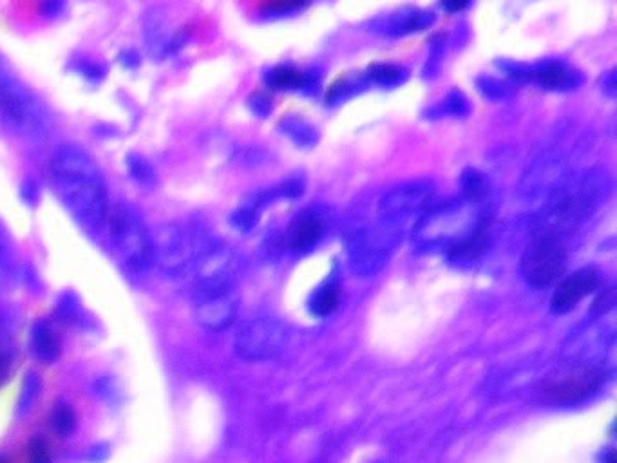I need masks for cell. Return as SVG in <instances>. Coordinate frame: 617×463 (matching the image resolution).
Wrapping results in <instances>:
<instances>
[{"label":"cell","mask_w":617,"mask_h":463,"mask_svg":"<svg viewBox=\"0 0 617 463\" xmlns=\"http://www.w3.org/2000/svg\"><path fill=\"white\" fill-rule=\"evenodd\" d=\"M143 38L149 53L154 58H166L178 53L189 40V33L185 29L171 31L166 17L159 8L149 10L143 17Z\"/></svg>","instance_id":"cell-11"},{"label":"cell","mask_w":617,"mask_h":463,"mask_svg":"<svg viewBox=\"0 0 617 463\" xmlns=\"http://www.w3.org/2000/svg\"><path fill=\"white\" fill-rule=\"evenodd\" d=\"M51 183L73 219L87 232H98L109 214V198L96 163L77 145L56 149L49 165Z\"/></svg>","instance_id":"cell-1"},{"label":"cell","mask_w":617,"mask_h":463,"mask_svg":"<svg viewBox=\"0 0 617 463\" xmlns=\"http://www.w3.org/2000/svg\"><path fill=\"white\" fill-rule=\"evenodd\" d=\"M127 170L129 176L138 182L140 185L150 187L156 183V170L154 167L140 154H129L127 156Z\"/></svg>","instance_id":"cell-23"},{"label":"cell","mask_w":617,"mask_h":463,"mask_svg":"<svg viewBox=\"0 0 617 463\" xmlns=\"http://www.w3.org/2000/svg\"><path fill=\"white\" fill-rule=\"evenodd\" d=\"M434 22V15L426 10H415V8H404L401 12L391 13L387 19L378 20V29H382L384 35L399 38L411 33H418L427 29Z\"/></svg>","instance_id":"cell-16"},{"label":"cell","mask_w":617,"mask_h":463,"mask_svg":"<svg viewBox=\"0 0 617 463\" xmlns=\"http://www.w3.org/2000/svg\"><path fill=\"white\" fill-rule=\"evenodd\" d=\"M324 221L313 210H304L290 223L287 232V241L290 250L294 252H308L312 250L319 240L322 238Z\"/></svg>","instance_id":"cell-14"},{"label":"cell","mask_w":617,"mask_h":463,"mask_svg":"<svg viewBox=\"0 0 617 463\" xmlns=\"http://www.w3.org/2000/svg\"><path fill=\"white\" fill-rule=\"evenodd\" d=\"M120 62H122L127 69H134V68H138V64H140V56H138L136 51H126V53L120 54Z\"/></svg>","instance_id":"cell-36"},{"label":"cell","mask_w":617,"mask_h":463,"mask_svg":"<svg viewBox=\"0 0 617 463\" xmlns=\"http://www.w3.org/2000/svg\"><path fill=\"white\" fill-rule=\"evenodd\" d=\"M248 107L250 110L259 116V118H266V116L272 112L273 105H272V100L264 94V93H256L248 98Z\"/></svg>","instance_id":"cell-31"},{"label":"cell","mask_w":617,"mask_h":463,"mask_svg":"<svg viewBox=\"0 0 617 463\" xmlns=\"http://www.w3.org/2000/svg\"><path fill=\"white\" fill-rule=\"evenodd\" d=\"M337 305H339V286L335 280H326L313 292L310 299V312L317 317H328L335 312Z\"/></svg>","instance_id":"cell-19"},{"label":"cell","mask_w":617,"mask_h":463,"mask_svg":"<svg viewBox=\"0 0 617 463\" xmlns=\"http://www.w3.org/2000/svg\"><path fill=\"white\" fill-rule=\"evenodd\" d=\"M469 112V102L467 98L460 93V91H451L445 100L442 102V105L438 107V114H451V116H466Z\"/></svg>","instance_id":"cell-26"},{"label":"cell","mask_w":617,"mask_h":463,"mask_svg":"<svg viewBox=\"0 0 617 463\" xmlns=\"http://www.w3.org/2000/svg\"><path fill=\"white\" fill-rule=\"evenodd\" d=\"M154 238V264L166 277L191 273L198 259L212 245L207 232L192 223L165 224Z\"/></svg>","instance_id":"cell-4"},{"label":"cell","mask_w":617,"mask_h":463,"mask_svg":"<svg viewBox=\"0 0 617 463\" xmlns=\"http://www.w3.org/2000/svg\"><path fill=\"white\" fill-rule=\"evenodd\" d=\"M476 87L483 98L492 102H505L509 100L515 93L507 82H501L499 78L487 77V75H482L476 78Z\"/></svg>","instance_id":"cell-22"},{"label":"cell","mask_w":617,"mask_h":463,"mask_svg":"<svg viewBox=\"0 0 617 463\" xmlns=\"http://www.w3.org/2000/svg\"><path fill=\"white\" fill-rule=\"evenodd\" d=\"M536 84L547 91H572L583 84V77L580 71L567 68L559 61H545L540 62L532 69V77Z\"/></svg>","instance_id":"cell-15"},{"label":"cell","mask_w":617,"mask_h":463,"mask_svg":"<svg viewBox=\"0 0 617 463\" xmlns=\"http://www.w3.org/2000/svg\"><path fill=\"white\" fill-rule=\"evenodd\" d=\"M496 66H498L505 75L511 77V78L516 80V82H525V80H529V78L532 77V69L527 68V66L522 64V62H515V61H498Z\"/></svg>","instance_id":"cell-29"},{"label":"cell","mask_w":617,"mask_h":463,"mask_svg":"<svg viewBox=\"0 0 617 463\" xmlns=\"http://www.w3.org/2000/svg\"><path fill=\"white\" fill-rule=\"evenodd\" d=\"M599 272L592 266L581 268L574 272L572 275L565 277L556 288V292L552 296V312L564 315L572 312L587 296L596 292L599 286Z\"/></svg>","instance_id":"cell-12"},{"label":"cell","mask_w":617,"mask_h":463,"mask_svg":"<svg viewBox=\"0 0 617 463\" xmlns=\"http://www.w3.org/2000/svg\"><path fill=\"white\" fill-rule=\"evenodd\" d=\"M51 420H53V427L56 429V433H61V435H69L75 427V413L68 403H56Z\"/></svg>","instance_id":"cell-27"},{"label":"cell","mask_w":617,"mask_h":463,"mask_svg":"<svg viewBox=\"0 0 617 463\" xmlns=\"http://www.w3.org/2000/svg\"><path fill=\"white\" fill-rule=\"evenodd\" d=\"M366 84V78H353V77H345L339 82H335L326 96L328 103H339L346 98H350L352 94H355L359 91V87H362Z\"/></svg>","instance_id":"cell-25"},{"label":"cell","mask_w":617,"mask_h":463,"mask_svg":"<svg viewBox=\"0 0 617 463\" xmlns=\"http://www.w3.org/2000/svg\"><path fill=\"white\" fill-rule=\"evenodd\" d=\"M77 68H78V71L82 73V77H85V78L91 80V82H98V80H101V78L105 77V68L100 66V64H96V62L84 61V62H80Z\"/></svg>","instance_id":"cell-32"},{"label":"cell","mask_w":617,"mask_h":463,"mask_svg":"<svg viewBox=\"0 0 617 463\" xmlns=\"http://www.w3.org/2000/svg\"><path fill=\"white\" fill-rule=\"evenodd\" d=\"M433 194V183L417 180L391 189L380 201V214L384 219H404L418 212Z\"/></svg>","instance_id":"cell-10"},{"label":"cell","mask_w":617,"mask_h":463,"mask_svg":"<svg viewBox=\"0 0 617 463\" xmlns=\"http://www.w3.org/2000/svg\"><path fill=\"white\" fill-rule=\"evenodd\" d=\"M567 264V252L557 236L541 234L524 252L522 273L531 286L545 288L552 284Z\"/></svg>","instance_id":"cell-6"},{"label":"cell","mask_w":617,"mask_h":463,"mask_svg":"<svg viewBox=\"0 0 617 463\" xmlns=\"http://www.w3.org/2000/svg\"><path fill=\"white\" fill-rule=\"evenodd\" d=\"M601 384V373L592 368L574 370L545 382L540 394L548 403H576L592 394Z\"/></svg>","instance_id":"cell-9"},{"label":"cell","mask_w":617,"mask_h":463,"mask_svg":"<svg viewBox=\"0 0 617 463\" xmlns=\"http://www.w3.org/2000/svg\"><path fill=\"white\" fill-rule=\"evenodd\" d=\"M279 131L288 136L297 147H313L319 142L317 129L297 116H288V118L280 120Z\"/></svg>","instance_id":"cell-18"},{"label":"cell","mask_w":617,"mask_h":463,"mask_svg":"<svg viewBox=\"0 0 617 463\" xmlns=\"http://www.w3.org/2000/svg\"><path fill=\"white\" fill-rule=\"evenodd\" d=\"M569 159L571 154L557 143L538 152L524 174L522 192L525 196H538L556 191L565 178Z\"/></svg>","instance_id":"cell-8"},{"label":"cell","mask_w":617,"mask_h":463,"mask_svg":"<svg viewBox=\"0 0 617 463\" xmlns=\"http://www.w3.org/2000/svg\"><path fill=\"white\" fill-rule=\"evenodd\" d=\"M236 266H238V259L232 250L212 243L189 273L192 275L196 297L223 292V289H231Z\"/></svg>","instance_id":"cell-7"},{"label":"cell","mask_w":617,"mask_h":463,"mask_svg":"<svg viewBox=\"0 0 617 463\" xmlns=\"http://www.w3.org/2000/svg\"><path fill=\"white\" fill-rule=\"evenodd\" d=\"M257 215H259V210L254 208L252 205L245 203L232 214V224L241 232H248L256 226Z\"/></svg>","instance_id":"cell-28"},{"label":"cell","mask_w":617,"mask_h":463,"mask_svg":"<svg viewBox=\"0 0 617 463\" xmlns=\"http://www.w3.org/2000/svg\"><path fill=\"white\" fill-rule=\"evenodd\" d=\"M364 78H366V82H371L377 85L397 87V85L406 82L408 71L401 66H395V64H373L371 68H368Z\"/></svg>","instance_id":"cell-20"},{"label":"cell","mask_w":617,"mask_h":463,"mask_svg":"<svg viewBox=\"0 0 617 463\" xmlns=\"http://www.w3.org/2000/svg\"><path fill=\"white\" fill-rule=\"evenodd\" d=\"M236 313V301L231 289L208 294L198 297L196 321L207 329H223L227 328Z\"/></svg>","instance_id":"cell-13"},{"label":"cell","mask_w":617,"mask_h":463,"mask_svg":"<svg viewBox=\"0 0 617 463\" xmlns=\"http://www.w3.org/2000/svg\"><path fill=\"white\" fill-rule=\"evenodd\" d=\"M471 0H442V6L449 13H459L469 6Z\"/></svg>","instance_id":"cell-35"},{"label":"cell","mask_w":617,"mask_h":463,"mask_svg":"<svg viewBox=\"0 0 617 463\" xmlns=\"http://www.w3.org/2000/svg\"><path fill=\"white\" fill-rule=\"evenodd\" d=\"M31 454H33V461L35 463H45L47 461V454H45V447L42 445V443H35L33 445V451H31Z\"/></svg>","instance_id":"cell-37"},{"label":"cell","mask_w":617,"mask_h":463,"mask_svg":"<svg viewBox=\"0 0 617 463\" xmlns=\"http://www.w3.org/2000/svg\"><path fill=\"white\" fill-rule=\"evenodd\" d=\"M31 350L37 359L44 362H53L61 353L59 338L54 329L47 322H37L31 329Z\"/></svg>","instance_id":"cell-17"},{"label":"cell","mask_w":617,"mask_h":463,"mask_svg":"<svg viewBox=\"0 0 617 463\" xmlns=\"http://www.w3.org/2000/svg\"><path fill=\"white\" fill-rule=\"evenodd\" d=\"M264 84L275 91L301 89L303 73L292 66H277L264 75Z\"/></svg>","instance_id":"cell-21"},{"label":"cell","mask_w":617,"mask_h":463,"mask_svg":"<svg viewBox=\"0 0 617 463\" xmlns=\"http://www.w3.org/2000/svg\"><path fill=\"white\" fill-rule=\"evenodd\" d=\"M460 183H462L466 199H471V201H480L487 191V182L483 178V174L478 172L476 168H466L462 172Z\"/></svg>","instance_id":"cell-24"},{"label":"cell","mask_w":617,"mask_h":463,"mask_svg":"<svg viewBox=\"0 0 617 463\" xmlns=\"http://www.w3.org/2000/svg\"><path fill=\"white\" fill-rule=\"evenodd\" d=\"M103 226L112 254L127 273L143 275L154 266V238L134 208L129 205L109 208Z\"/></svg>","instance_id":"cell-2"},{"label":"cell","mask_w":617,"mask_h":463,"mask_svg":"<svg viewBox=\"0 0 617 463\" xmlns=\"http://www.w3.org/2000/svg\"><path fill=\"white\" fill-rule=\"evenodd\" d=\"M308 4V0H268L264 6V13H292L297 10H303Z\"/></svg>","instance_id":"cell-30"},{"label":"cell","mask_w":617,"mask_h":463,"mask_svg":"<svg viewBox=\"0 0 617 463\" xmlns=\"http://www.w3.org/2000/svg\"><path fill=\"white\" fill-rule=\"evenodd\" d=\"M601 91L608 98H615L617 96V71L615 69H610L608 73H605L601 77Z\"/></svg>","instance_id":"cell-34"},{"label":"cell","mask_w":617,"mask_h":463,"mask_svg":"<svg viewBox=\"0 0 617 463\" xmlns=\"http://www.w3.org/2000/svg\"><path fill=\"white\" fill-rule=\"evenodd\" d=\"M605 463H615V456H613V452H610L608 454V458H606V461Z\"/></svg>","instance_id":"cell-38"},{"label":"cell","mask_w":617,"mask_h":463,"mask_svg":"<svg viewBox=\"0 0 617 463\" xmlns=\"http://www.w3.org/2000/svg\"><path fill=\"white\" fill-rule=\"evenodd\" d=\"M64 8H66V0H40L38 12L40 15L53 19V17H59L64 12Z\"/></svg>","instance_id":"cell-33"},{"label":"cell","mask_w":617,"mask_h":463,"mask_svg":"<svg viewBox=\"0 0 617 463\" xmlns=\"http://www.w3.org/2000/svg\"><path fill=\"white\" fill-rule=\"evenodd\" d=\"M0 124L19 136L44 134V112L33 94L0 69Z\"/></svg>","instance_id":"cell-5"},{"label":"cell","mask_w":617,"mask_h":463,"mask_svg":"<svg viewBox=\"0 0 617 463\" xmlns=\"http://www.w3.org/2000/svg\"><path fill=\"white\" fill-rule=\"evenodd\" d=\"M557 191H561V194L548 215L554 226V230L548 232L552 236H557L559 230L576 226L592 214L610 191V174L603 168H592L572 178L569 183H561Z\"/></svg>","instance_id":"cell-3"}]
</instances>
